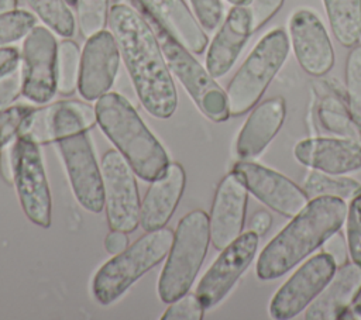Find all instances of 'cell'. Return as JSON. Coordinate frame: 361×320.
Returning <instances> with one entry per match:
<instances>
[{
	"label": "cell",
	"mask_w": 361,
	"mask_h": 320,
	"mask_svg": "<svg viewBox=\"0 0 361 320\" xmlns=\"http://www.w3.org/2000/svg\"><path fill=\"white\" fill-rule=\"evenodd\" d=\"M109 24L144 109L158 118L171 117L178 93L151 24L128 4H114Z\"/></svg>",
	"instance_id": "1"
},
{
	"label": "cell",
	"mask_w": 361,
	"mask_h": 320,
	"mask_svg": "<svg viewBox=\"0 0 361 320\" xmlns=\"http://www.w3.org/2000/svg\"><path fill=\"white\" fill-rule=\"evenodd\" d=\"M347 204L336 196H320L309 203L261 251L257 276L274 281L289 272L341 228Z\"/></svg>",
	"instance_id": "2"
},
{
	"label": "cell",
	"mask_w": 361,
	"mask_h": 320,
	"mask_svg": "<svg viewBox=\"0 0 361 320\" xmlns=\"http://www.w3.org/2000/svg\"><path fill=\"white\" fill-rule=\"evenodd\" d=\"M94 110L97 124L137 176L152 182L165 172L166 151L124 96L107 92L97 99Z\"/></svg>",
	"instance_id": "3"
},
{
	"label": "cell",
	"mask_w": 361,
	"mask_h": 320,
	"mask_svg": "<svg viewBox=\"0 0 361 320\" xmlns=\"http://www.w3.org/2000/svg\"><path fill=\"white\" fill-rule=\"evenodd\" d=\"M173 235L175 233L168 227L147 231L124 251L103 264L92 283L94 299L104 306L116 302L138 278L166 257Z\"/></svg>",
	"instance_id": "4"
},
{
	"label": "cell",
	"mask_w": 361,
	"mask_h": 320,
	"mask_svg": "<svg viewBox=\"0 0 361 320\" xmlns=\"http://www.w3.org/2000/svg\"><path fill=\"white\" fill-rule=\"evenodd\" d=\"M209 241L206 211L192 210L180 219L158 282V295L162 302L172 303L188 293L204 261Z\"/></svg>",
	"instance_id": "5"
},
{
	"label": "cell",
	"mask_w": 361,
	"mask_h": 320,
	"mask_svg": "<svg viewBox=\"0 0 361 320\" xmlns=\"http://www.w3.org/2000/svg\"><path fill=\"white\" fill-rule=\"evenodd\" d=\"M289 47V38L281 28L269 31L259 39L227 86L230 116H241L259 101L285 63Z\"/></svg>",
	"instance_id": "6"
},
{
	"label": "cell",
	"mask_w": 361,
	"mask_h": 320,
	"mask_svg": "<svg viewBox=\"0 0 361 320\" xmlns=\"http://www.w3.org/2000/svg\"><path fill=\"white\" fill-rule=\"evenodd\" d=\"M144 17L149 21L158 38L169 70L188 90L199 110L214 123L226 121L230 117L227 93L209 70L192 56L189 49L179 44L157 20L147 14Z\"/></svg>",
	"instance_id": "7"
},
{
	"label": "cell",
	"mask_w": 361,
	"mask_h": 320,
	"mask_svg": "<svg viewBox=\"0 0 361 320\" xmlns=\"http://www.w3.org/2000/svg\"><path fill=\"white\" fill-rule=\"evenodd\" d=\"M134 171L116 149H107L102 158L106 219L110 230L134 231L140 224L141 203Z\"/></svg>",
	"instance_id": "8"
},
{
	"label": "cell",
	"mask_w": 361,
	"mask_h": 320,
	"mask_svg": "<svg viewBox=\"0 0 361 320\" xmlns=\"http://www.w3.org/2000/svg\"><path fill=\"white\" fill-rule=\"evenodd\" d=\"M14 185L24 214L37 226H51L52 200L38 144L17 137L14 142Z\"/></svg>",
	"instance_id": "9"
},
{
	"label": "cell",
	"mask_w": 361,
	"mask_h": 320,
	"mask_svg": "<svg viewBox=\"0 0 361 320\" xmlns=\"http://www.w3.org/2000/svg\"><path fill=\"white\" fill-rule=\"evenodd\" d=\"M337 266L333 258L320 252L305 261L276 290L268 312L272 319L288 320L302 313L326 288Z\"/></svg>",
	"instance_id": "10"
},
{
	"label": "cell",
	"mask_w": 361,
	"mask_h": 320,
	"mask_svg": "<svg viewBox=\"0 0 361 320\" xmlns=\"http://www.w3.org/2000/svg\"><path fill=\"white\" fill-rule=\"evenodd\" d=\"M258 241L259 235L250 230L240 234L221 250L196 289V296L204 309L216 306L231 290L238 278L252 262L258 250Z\"/></svg>",
	"instance_id": "11"
},
{
	"label": "cell",
	"mask_w": 361,
	"mask_h": 320,
	"mask_svg": "<svg viewBox=\"0 0 361 320\" xmlns=\"http://www.w3.org/2000/svg\"><path fill=\"white\" fill-rule=\"evenodd\" d=\"M56 51L52 32L35 25L23 44V94L35 101L47 103L56 92Z\"/></svg>",
	"instance_id": "12"
},
{
	"label": "cell",
	"mask_w": 361,
	"mask_h": 320,
	"mask_svg": "<svg viewBox=\"0 0 361 320\" xmlns=\"http://www.w3.org/2000/svg\"><path fill=\"white\" fill-rule=\"evenodd\" d=\"M233 171L241 178L250 193L285 217H295L310 200L295 182L264 165L241 159L235 162Z\"/></svg>",
	"instance_id": "13"
},
{
	"label": "cell",
	"mask_w": 361,
	"mask_h": 320,
	"mask_svg": "<svg viewBox=\"0 0 361 320\" xmlns=\"http://www.w3.org/2000/svg\"><path fill=\"white\" fill-rule=\"evenodd\" d=\"M120 56L113 32L102 30L87 38L80 56L78 82L83 99L96 100L110 90L118 70Z\"/></svg>",
	"instance_id": "14"
},
{
	"label": "cell",
	"mask_w": 361,
	"mask_h": 320,
	"mask_svg": "<svg viewBox=\"0 0 361 320\" xmlns=\"http://www.w3.org/2000/svg\"><path fill=\"white\" fill-rule=\"evenodd\" d=\"M289 35L295 56L305 72L323 76L333 68L334 49L316 13L307 8L295 11L289 20Z\"/></svg>",
	"instance_id": "15"
},
{
	"label": "cell",
	"mask_w": 361,
	"mask_h": 320,
	"mask_svg": "<svg viewBox=\"0 0 361 320\" xmlns=\"http://www.w3.org/2000/svg\"><path fill=\"white\" fill-rule=\"evenodd\" d=\"M248 190L241 178L231 171L219 183L209 217L210 241L219 251L233 242L243 231Z\"/></svg>",
	"instance_id": "16"
},
{
	"label": "cell",
	"mask_w": 361,
	"mask_h": 320,
	"mask_svg": "<svg viewBox=\"0 0 361 320\" xmlns=\"http://www.w3.org/2000/svg\"><path fill=\"white\" fill-rule=\"evenodd\" d=\"M293 155L298 162L329 175H345L361 169V142L354 138L300 140Z\"/></svg>",
	"instance_id": "17"
},
{
	"label": "cell",
	"mask_w": 361,
	"mask_h": 320,
	"mask_svg": "<svg viewBox=\"0 0 361 320\" xmlns=\"http://www.w3.org/2000/svg\"><path fill=\"white\" fill-rule=\"evenodd\" d=\"M185 182V171L178 162L169 164L165 172L151 182L140 211V224L144 231L165 227L183 195Z\"/></svg>",
	"instance_id": "18"
},
{
	"label": "cell",
	"mask_w": 361,
	"mask_h": 320,
	"mask_svg": "<svg viewBox=\"0 0 361 320\" xmlns=\"http://www.w3.org/2000/svg\"><path fill=\"white\" fill-rule=\"evenodd\" d=\"M251 34V17L247 6H234L214 35L206 55V69L213 78H220L233 68Z\"/></svg>",
	"instance_id": "19"
},
{
	"label": "cell",
	"mask_w": 361,
	"mask_h": 320,
	"mask_svg": "<svg viewBox=\"0 0 361 320\" xmlns=\"http://www.w3.org/2000/svg\"><path fill=\"white\" fill-rule=\"evenodd\" d=\"M141 11L157 20L192 54H202L207 37L183 0H134Z\"/></svg>",
	"instance_id": "20"
},
{
	"label": "cell",
	"mask_w": 361,
	"mask_h": 320,
	"mask_svg": "<svg viewBox=\"0 0 361 320\" xmlns=\"http://www.w3.org/2000/svg\"><path fill=\"white\" fill-rule=\"evenodd\" d=\"M285 100L279 96L261 101L248 116L235 142V152L241 159L258 156L274 140L283 124Z\"/></svg>",
	"instance_id": "21"
},
{
	"label": "cell",
	"mask_w": 361,
	"mask_h": 320,
	"mask_svg": "<svg viewBox=\"0 0 361 320\" xmlns=\"http://www.w3.org/2000/svg\"><path fill=\"white\" fill-rule=\"evenodd\" d=\"M361 286V265L347 262L338 266L326 288L306 307V320H336L350 306Z\"/></svg>",
	"instance_id": "22"
},
{
	"label": "cell",
	"mask_w": 361,
	"mask_h": 320,
	"mask_svg": "<svg viewBox=\"0 0 361 320\" xmlns=\"http://www.w3.org/2000/svg\"><path fill=\"white\" fill-rule=\"evenodd\" d=\"M330 28L345 48L354 47L361 35V0H323Z\"/></svg>",
	"instance_id": "23"
},
{
	"label": "cell",
	"mask_w": 361,
	"mask_h": 320,
	"mask_svg": "<svg viewBox=\"0 0 361 320\" xmlns=\"http://www.w3.org/2000/svg\"><path fill=\"white\" fill-rule=\"evenodd\" d=\"M303 190L309 199L320 196H336L343 200H351L361 193V183L345 176L329 175L320 171H312L303 180Z\"/></svg>",
	"instance_id": "24"
},
{
	"label": "cell",
	"mask_w": 361,
	"mask_h": 320,
	"mask_svg": "<svg viewBox=\"0 0 361 320\" xmlns=\"http://www.w3.org/2000/svg\"><path fill=\"white\" fill-rule=\"evenodd\" d=\"M80 51L75 41L63 39L56 51V90L63 94H72L79 82Z\"/></svg>",
	"instance_id": "25"
},
{
	"label": "cell",
	"mask_w": 361,
	"mask_h": 320,
	"mask_svg": "<svg viewBox=\"0 0 361 320\" xmlns=\"http://www.w3.org/2000/svg\"><path fill=\"white\" fill-rule=\"evenodd\" d=\"M37 16L61 37L75 34V18L65 0H25Z\"/></svg>",
	"instance_id": "26"
},
{
	"label": "cell",
	"mask_w": 361,
	"mask_h": 320,
	"mask_svg": "<svg viewBox=\"0 0 361 320\" xmlns=\"http://www.w3.org/2000/svg\"><path fill=\"white\" fill-rule=\"evenodd\" d=\"M347 111L361 134V44L353 47L345 62Z\"/></svg>",
	"instance_id": "27"
},
{
	"label": "cell",
	"mask_w": 361,
	"mask_h": 320,
	"mask_svg": "<svg viewBox=\"0 0 361 320\" xmlns=\"http://www.w3.org/2000/svg\"><path fill=\"white\" fill-rule=\"evenodd\" d=\"M110 0H78V21L83 37L89 38L93 34L104 30L109 18Z\"/></svg>",
	"instance_id": "28"
},
{
	"label": "cell",
	"mask_w": 361,
	"mask_h": 320,
	"mask_svg": "<svg viewBox=\"0 0 361 320\" xmlns=\"http://www.w3.org/2000/svg\"><path fill=\"white\" fill-rule=\"evenodd\" d=\"M35 17L25 10H11L0 14V47L25 37L35 27Z\"/></svg>",
	"instance_id": "29"
},
{
	"label": "cell",
	"mask_w": 361,
	"mask_h": 320,
	"mask_svg": "<svg viewBox=\"0 0 361 320\" xmlns=\"http://www.w3.org/2000/svg\"><path fill=\"white\" fill-rule=\"evenodd\" d=\"M345 240L353 262L361 265V193L353 197L347 207Z\"/></svg>",
	"instance_id": "30"
},
{
	"label": "cell",
	"mask_w": 361,
	"mask_h": 320,
	"mask_svg": "<svg viewBox=\"0 0 361 320\" xmlns=\"http://www.w3.org/2000/svg\"><path fill=\"white\" fill-rule=\"evenodd\" d=\"M204 307L199 297L192 293H185L171 303L162 314V320H202Z\"/></svg>",
	"instance_id": "31"
},
{
	"label": "cell",
	"mask_w": 361,
	"mask_h": 320,
	"mask_svg": "<svg viewBox=\"0 0 361 320\" xmlns=\"http://www.w3.org/2000/svg\"><path fill=\"white\" fill-rule=\"evenodd\" d=\"M32 107L18 104L0 110V149L17 137L18 128Z\"/></svg>",
	"instance_id": "32"
},
{
	"label": "cell",
	"mask_w": 361,
	"mask_h": 320,
	"mask_svg": "<svg viewBox=\"0 0 361 320\" xmlns=\"http://www.w3.org/2000/svg\"><path fill=\"white\" fill-rule=\"evenodd\" d=\"M199 24L206 31L216 30L223 20V4L220 0H190Z\"/></svg>",
	"instance_id": "33"
},
{
	"label": "cell",
	"mask_w": 361,
	"mask_h": 320,
	"mask_svg": "<svg viewBox=\"0 0 361 320\" xmlns=\"http://www.w3.org/2000/svg\"><path fill=\"white\" fill-rule=\"evenodd\" d=\"M282 4L283 0H248L245 6L250 11L252 32L259 30L271 17H274Z\"/></svg>",
	"instance_id": "34"
},
{
	"label": "cell",
	"mask_w": 361,
	"mask_h": 320,
	"mask_svg": "<svg viewBox=\"0 0 361 320\" xmlns=\"http://www.w3.org/2000/svg\"><path fill=\"white\" fill-rule=\"evenodd\" d=\"M23 92V69L18 66L0 78V110L7 109Z\"/></svg>",
	"instance_id": "35"
},
{
	"label": "cell",
	"mask_w": 361,
	"mask_h": 320,
	"mask_svg": "<svg viewBox=\"0 0 361 320\" xmlns=\"http://www.w3.org/2000/svg\"><path fill=\"white\" fill-rule=\"evenodd\" d=\"M323 252L329 254L336 266H343L344 264L348 262V245H347V240L344 238V235L338 231L333 233L324 242H323Z\"/></svg>",
	"instance_id": "36"
},
{
	"label": "cell",
	"mask_w": 361,
	"mask_h": 320,
	"mask_svg": "<svg viewBox=\"0 0 361 320\" xmlns=\"http://www.w3.org/2000/svg\"><path fill=\"white\" fill-rule=\"evenodd\" d=\"M0 173L4 182L14 183V144H7L0 149Z\"/></svg>",
	"instance_id": "37"
},
{
	"label": "cell",
	"mask_w": 361,
	"mask_h": 320,
	"mask_svg": "<svg viewBox=\"0 0 361 320\" xmlns=\"http://www.w3.org/2000/svg\"><path fill=\"white\" fill-rule=\"evenodd\" d=\"M128 247V237L126 231L111 230L104 238V248L110 254H120Z\"/></svg>",
	"instance_id": "38"
},
{
	"label": "cell",
	"mask_w": 361,
	"mask_h": 320,
	"mask_svg": "<svg viewBox=\"0 0 361 320\" xmlns=\"http://www.w3.org/2000/svg\"><path fill=\"white\" fill-rule=\"evenodd\" d=\"M20 63V54L13 47L0 48V78L14 70Z\"/></svg>",
	"instance_id": "39"
},
{
	"label": "cell",
	"mask_w": 361,
	"mask_h": 320,
	"mask_svg": "<svg viewBox=\"0 0 361 320\" xmlns=\"http://www.w3.org/2000/svg\"><path fill=\"white\" fill-rule=\"evenodd\" d=\"M272 224V217L267 210H258L250 221V230L258 234L259 237L267 234V231L271 228Z\"/></svg>",
	"instance_id": "40"
},
{
	"label": "cell",
	"mask_w": 361,
	"mask_h": 320,
	"mask_svg": "<svg viewBox=\"0 0 361 320\" xmlns=\"http://www.w3.org/2000/svg\"><path fill=\"white\" fill-rule=\"evenodd\" d=\"M348 307H350L351 313L354 314V317L361 319V286L358 288V290H357L355 295L353 296L351 303H350Z\"/></svg>",
	"instance_id": "41"
},
{
	"label": "cell",
	"mask_w": 361,
	"mask_h": 320,
	"mask_svg": "<svg viewBox=\"0 0 361 320\" xmlns=\"http://www.w3.org/2000/svg\"><path fill=\"white\" fill-rule=\"evenodd\" d=\"M18 6V0H0V14L16 10Z\"/></svg>",
	"instance_id": "42"
},
{
	"label": "cell",
	"mask_w": 361,
	"mask_h": 320,
	"mask_svg": "<svg viewBox=\"0 0 361 320\" xmlns=\"http://www.w3.org/2000/svg\"><path fill=\"white\" fill-rule=\"evenodd\" d=\"M227 1L234 6H245L248 3V0H227Z\"/></svg>",
	"instance_id": "43"
},
{
	"label": "cell",
	"mask_w": 361,
	"mask_h": 320,
	"mask_svg": "<svg viewBox=\"0 0 361 320\" xmlns=\"http://www.w3.org/2000/svg\"><path fill=\"white\" fill-rule=\"evenodd\" d=\"M358 44H361V35H360V39H358Z\"/></svg>",
	"instance_id": "44"
}]
</instances>
